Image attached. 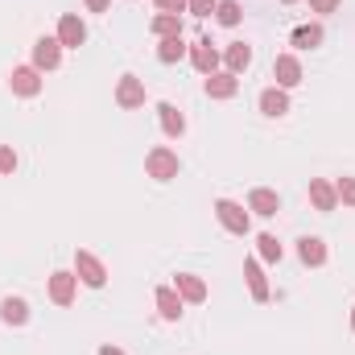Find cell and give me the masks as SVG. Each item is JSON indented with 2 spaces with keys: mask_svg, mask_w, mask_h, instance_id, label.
Masks as SVG:
<instances>
[{
  "mask_svg": "<svg viewBox=\"0 0 355 355\" xmlns=\"http://www.w3.org/2000/svg\"><path fill=\"white\" fill-rule=\"evenodd\" d=\"M162 12H186V0H157Z\"/></svg>",
  "mask_w": 355,
  "mask_h": 355,
  "instance_id": "30",
  "label": "cell"
},
{
  "mask_svg": "<svg viewBox=\"0 0 355 355\" xmlns=\"http://www.w3.org/2000/svg\"><path fill=\"white\" fill-rule=\"evenodd\" d=\"M99 355H124V352H116V347H99Z\"/></svg>",
  "mask_w": 355,
  "mask_h": 355,
  "instance_id": "33",
  "label": "cell"
},
{
  "mask_svg": "<svg viewBox=\"0 0 355 355\" xmlns=\"http://www.w3.org/2000/svg\"><path fill=\"white\" fill-rule=\"evenodd\" d=\"M178 293H182L186 302H202V297H207V285H202L194 272H182V277H178Z\"/></svg>",
  "mask_w": 355,
  "mask_h": 355,
  "instance_id": "14",
  "label": "cell"
},
{
  "mask_svg": "<svg viewBox=\"0 0 355 355\" xmlns=\"http://www.w3.org/2000/svg\"><path fill=\"white\" fill-rule=\"evenodd\" d=\"M33 62H37L42 71H54V67L62 62V42H58V37H42V42L33 46Z\"/></svg>",
  "mask_w": 355,
  "mask_h": 355,
  "instance_id": "3",
  "label": "cell"
},
{
  "mask_svg": "<svg viewBox=\"0 0 355 355\" xmlns=\"http://www.w3.org/2000/svg\"><path fill=\"white\" fill-rule=\"evenodd\" d=\"M335 194L347 202V207H355V178H339V186H335Z\"/></svg>",
  "mask_w": 355,
  "mask_h": 355,
  "instance_id": "27",
  "label": "cell"
},
{
  "mask_svg": "<svg viewBox=\"0 0 355 355\" xmlns=\"http://www.w3.org/2000/svg\"><path fill=\"white\" fill-rule=\"evenodd\" d=\"M215 215H219V223H223L227 232H236V236H244V232H248V211H244L240 202L219 198V202H215Z\"/></svg>",
  "mask_w": 355,
  "mask_h": 355,
  "instance_id": "1",
  "label": "cell"
},
{
  "mask_svg": "<svg viewBox=\"0 0 355 355\" xmlns=\"http://www.w3.org/2000/svg\"><path fill=\"white\" fill-rule=\"evenodd\" d=\"M236 87H240V83H236V75H232V71H227V75H211V79H207V95H215V99H232Z\"/></svg>",
  "mask_w": 355,
  "mask_h": 355,
  "instance_id": "12",
  "label": "cell"
},
{
  "mask_svg": "<svg viewBox=\"0 0 355 355\" xmlns=\"http://www.w3.org/2000/svg\"><path fill=\"white\" fill-rule=\"evenodd\" d=\"M157 116H162V128H166L170 137H182L186 120H182V112H178L174 103H162V107H157Z\"/></svg>",
  "mask_w": 355,
  "mask_h": 355,
  "instance_id": "18",
  "label": "cell"
},
{
  "mask_svg": "<svg viewBox=\"0 0 355 355\" xmlns=\"http://www.w3.org/2000/svg\"><path fill=\"white\" fill-rule=\"evenodd\" d=\"M91 4V12H107V0H87Z\"/></svg>",
  "mask_w": 355,
  "mask_h": 355,
  "instance_id": "32",
  "label": "cell"
},
{
  "mask_svg": "<svg viewBox=\"0 0 355 355\" xmlns=\"http://www.w3.org/2000/svg\"><path fill=\"white\" fill-rule=\"evenodd\" d=\"M182 54H186L182 33H174V37H162V46H157V58H162V62H178Z\"/></svg>",
  "mask_w": 355,
  "mask_h": 355,
  "instance_id": "21",
  "label": "cell"
},
{
  "mask_svg": "<svg viewBox=\"0 0 355 355\" xmlns=\"http://www.w3.org/2000/svg\"><path fill=\"white\" fill-rule=\"evenodd\" d=\"M58 42H62V46H75V50H79V46L87 42V29H83V21L67 12V17L58 21Z\"/></svg>",
  "mask_w": 355,
  "mask_h": 355,
  "instance_id": "7",
  "label": "cell"
},
{
  "mask_svg": "<svg viewBox=\"0 0 355 355\" xmlns=\"http://www.w3.org/2000/svg\"><path fill=\"white\" fill-rule=\"evenodd\" d=\"M75 272H79V277L87 281L91 289H99V285L107 281V272H103V265H99V261H95L91 252H75Z\"/></svg>",
  "mask_w": 355,
  "mask_h": 355,
  "instance_id": "4",
  "label": "cell"
},
{
  "mask_svg": "<svg viewBox=\"0 0 355 355\" xmlns=\"http://www.w3.org/2000/svg\"><path fill=\"white\" fill-rule=\"evenodd\" d=\"M223 58H227V71L236 75V71H244V67L252 62V50H248L244 42H236V46H227V54H223Z\"/></svg>",
  "mask_w": 355,
  "mask_h": 355,
  "instance_id": "19",
  "label": "cell"
},
{
  "mask_svg": "<svg viewBox=\"0 0 355 355\" xmlns=\"http://www.w3.org/2000/svg\"><path fill=\"white\" fill-rule=\"evenodd\" d=\"M17 170V153L8 145H0V174H12Z\"/></svg>",
  "mask_w": 355,
  "mask_h": 355,
  "instance_id": "28",
  "label": "cell"
},
{
  "mask_svg": "<svg viewBox=\"0 0 355 355\" xmlns=\"http://www.w3.org/2000/svg\"><path fill=\"white\" fill-rule=\"evenodd\" d=\"M285 4H293V0H285Z\"/></svg>",
  "mask_w": 355,
  "mask_h": 355,
  "instance_id": "35",
  "label": "cell"
},
{
  "mask_svg": "<svg viewBox=\"0 0 355 355\" xmlns=\"http://www.w3.org/2000/svg\"><path fill=\"white\" fill-rule=\"evenodd\" d=\"M257 248H261V257H265V261H281V244H277V236H261V240H257Z\"/></svg>",
  "mask_w": 355,
  "mask_h": 355,
  "instance_id": "26",
  "label": "cell"
},
{
  "mask_svg": "<svg viewBox=\"0 0 355 355\" xmlns=\"http://www.w3.org/2000/svg\"><path fill=\"white\" fill-rule=\"evenodd\" d=\"M145 166H149V178L170 182V178H178V153H170V149H153Z\"/></svg>",
  "mask_w": 355,
  "mask_h": 355,
  "instance_id": "2",
  "label": "cell"
},
{
  "mask_svg": "<svg viewBox=\"0 0 355 355\" xmlns=\"http://www.w3.org/2000/svg\"><path fill=\"white\" fill-rule=\"evenodd\" d=\"M310 198H314V207L318 211H335V202H339V194H335V186L331 182H310Z\"/></svg>",
  "mask_w": 355,
  "mask_h": 355,
  "instance_id": "11",
  "label": "cell"
},
{
  "mask_svg": "<svg viewBox=\"0 0 355 355\" xmlns=\"http://www.w3.org/2000/svg\"><path fill=\"white\" fill-rule=\"evenodd\" d=\"M261 112H265V116H285V112H289V99H285V91L268 87L265 95H261Z\"/></svg>",
  "mask_w": 355,
  "mask_h": 355,
  "instance_id": "15",
  "label": "cell"
},
{
  "mask_svg": "<svg viewBox=\"0 0 355 355\" xmlns=\"http://www.w3.org/2000/svg\"><path fill=\"white\" fill-rule=\"evenodd\" d=\"M0 318H4V322H12V327H21V322L29 318V310H25V302H17V297H8V302L0 306Z\"/></svg>",
  "mask_w": 355,
  "mask_h": 355,
  "instance_id": "24",
  "label": "cell"
},
{
  "mask_svg": "<svg viewBox=\"0 0 355 355\" xmlns=\"http://www.w3.org/2000/svg\"><path fill=\"white\" fill-rule=\"evenodd\" d=\"M116 103H120V107H141V103H145V87H141V79L124 75L120 87H116Z\"/></svg>",
  "mask_w": 355,
  "mask_h": 355,
  "instance_id": "8",
  "label": "cell"
},
{
  "mask_svg": "<svg viewBox=\"0 0 355 355\" xmlns=\"http://www.w3.org/2000/svg\"><path fill=\"white\" fill-rule=\"evenodd\" d=\"M50 297H54L58 306H71V302H75V277H71V272H54V277H50Z\"/></svg>",
  "mask_w": 355,
  "mask_h": 355,
  "instance_id": "9",
  "label": "cell"
},
{
  "mask_svg": "<svg viewBox=\"0 0 355 355\" xmlns=\"http://www.w3.org/2000/svg\"><path fill=\"white\" fill-rule=\"evenodd\" d=\"M12 91H17V95H37V91H42L37 71H33V67H17V71H12Z\"/></svg>",
  "mask_w": 355,
  "mask_h": 355,
  "instance_id": "10",
  "label": "cell"
},
{
  "mask_svg": "<svg viewBox=\"0 0 355 355\" xmlns=\"http://www.w3.org/2000/svg\"><path fill=\"white\" fill-rule=\"evenodd\" d=\"M352 331H355V310H352Z\"/></svg>",
  "mask_w": 355,
  "mask_h": 355,
  "instance_id": "34",
  "label": "cell"
},
{
  "mask_svg": "<svg viewBox=\"0 0 355 355\" xmlns=\"http://www.w3.org/2000/svg\"><path fill=\"white\" fill-rule=\"evenodd\" d=\"M310 8H314V12H335L339 0H310Z\"/></svg>",
  "mask_w": 355,
  "mask_h": 355,
  "instance_id": "31",
  "label": "cell"
},
{
  "mask_svg": "<svg viewBox=\"0 0 355 355\" xmlns=\"http://www.w3.org/2000/svg\"><path fill=\"white\" fill-rule=\"evenodd\" d=\"M297 252H302V261H306V265H314V268L327 261V244H322V240H314V236H306Z\"/></svg>",
  "mask_w": 355,
  "mask_h": 355,
  "instance_id": "17",
  "label": "cell"
},
{
  "mask_svg": "<svg viewBox=\"0 0 355 355\" xmlns=\"http://www.w3.org/2000/svg\"><path fill=\"white\" fill-rule=\"evenodd\" d=\"M272 75H277L281 87H297V83H302V62H297L293 54H281V58L272 62Z\"/></svg>",
  "mask_w": 355,
  "mask_h": 355,
  "instance_id": "6",
  "label": "cell"
},
{
  "mask_svg": "<svg viewBox=\"0 0 355 355\" xmlns=\"http://www.w3.org/2000/svg\"><path fill=\"white\" fill-rule=\"evenodd\" d=\"M248 207H252L257 215H277V207H281V202H277V194H272V190H252Z\"/></svg>",
  "mask_w": 355,
  "mask_h": 355,
  "instance_id": "20",
  "label": "cell"
},
{
  "mask_svg": "<svg viewBox=\"0 0 355 355\" xmlns=\"http://www.w3.org/2000/svg\"><path fill=\"white\" fill-rule=\"evenodd\" d=\"M186 8H190L194 17H207V12L215 8V0H186Z\"/></svg>",
  "mask_w": 355,
  "mask_h": 355,
  "instance_id": "29",
  "label": "cell"
},
{
  "mask_svg": "<svg viewBox=\"0 0 355 355\" xmlns=\"http://www.w3.org/2000/svg\"><path fill=\"white\" fill-rule=\"evenodd\" d=\"M153 33H157V37H174V33H182V17H178V12L153 17Z\"/></svg>",
  "mask_w": 355,
  "mask_h": 355,
  "instance_id": "22",
  "label": "cell"
},
{
  "mask_svg": "<svg viewBox=\"0 0 355 355\" xmlns=\"http://www.w3.org/2000/svg\"><path fill=\"white\" fill-rule=\"evenodd\" d=\"M157 310H162V318H182V297H178L174 289H157Z\"/></svg>",
  "mask_w": 355,
  "mask_h": 355,
  "instance_id": "16",
  "label": "cell"
},
{
  "mask_svg": "<svg viewBox=\"0 0 355 355\" xmlns=\"http://www.w3.org/2000/svg\"><path fill=\"white\" fill-rule=\"evenodd\" d=\"M244 277H248V289H252V297L257 302H268V285H265V272L257 261H244Z\"/></svg>",
  "mask_w": 355,
  "mask_h": 355,
  "instance_id": "13",
  "label": "cell"
},
{
  "mask_svg": "<svg viewBox=\"0 0 355 355\" xmlns=\"http://www.w3.org/2000/svg\"><path fill=\"white\" fill-rule=\"evenodd\" d=\"M215 12H219V21H223V25H240V17H244L236 0H219V4H215Z\"/></svg>",
  "mask_w": 355,
  "mask_h": 355,
  "instance_id": "25",
  "label": "cell"
},
{
  "mask_svg": "<svg viewBox=\"0 0 355 355\" xmlns=\"http://www.w3.org/2000/svg\"><path fill=\"white\" fill-rule=\"evenodd\" d=\"M190 58H194V67H198L202 75H215V67H219V50H215L207 37H198V42L190 46Z\"/></svg>",
  "mask_w": 355,
  "mask_h": 355,
  "instance_id": "5",
  "label": "cell"
},
{
  "mask_svg": "<svg viewBox=\"0 0 355 355\" xmlns=\"http://www.w3.org/2000/svg\"><path fill=\"white\" fill-rule=\"evenodd\" d=\"M322 42V29L318 25H302V29H293V46L297 50H314Z\"/></svg>",
  "mask_w": 355,
  "mask_h": 355,
  "instance_id": "23",
  "label": "cell"
}]
</instances>
